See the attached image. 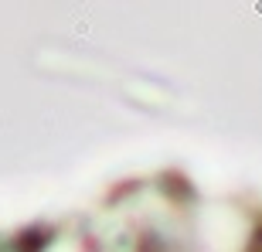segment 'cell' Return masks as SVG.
Segmentation results:
<instances>
[{
  "mask_svg": "<svg viewBox=\"0 0 262 252\" xmlns=\"http://www.w3.org/2000/svg\"><path fill=\"white\" fill-rule=\"evenodd\" d=\"M34 235L38 232H20L17 239H0V252H38L41 242Z\"/></svg>",
  "mask_w": 262,
  "mask_h": 252,
  "instance_id": "6da1fadb",
  "label": "cell"
},
{
  "mask_svg": "<svg viewBox=\"0 0 262 252\" xmlns=\"http://www.w3.org/2000/svg\"><path fill=\"white\" fill-rule=\"evenodd\" d=\"M245 252H262V225L252 232V239H249V245H245Z\"/></svg>",
  "mask_w": 262,
  "mask_h": 252,
  "instance_id": "7a4b0ae2",
  "label": "cell"
}]
</instances>
